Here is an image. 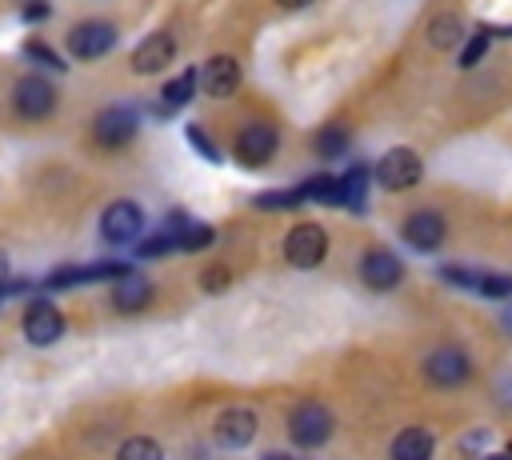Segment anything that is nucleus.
Segmentation results:
<instances>
[{"instance_id":"f257e3e1","label":"nucleus","mask_w":512,"mask_h":460,"mask_svg":"<svg viewBox=\"0 0 512 460\" xmlns=\"http://www.w3.org/2000/svg\"><path fill=\"white\" fill-rule=\"evenodd\" d=\"M288 436H292L300 448H320V444L332 436V412H328L320 400H300V404L288 412Z\"/></svg>"},{"instance_id":"f03ea898","label":"nucleus","mask_w":512,"mask_h":460,"mask_svg":"<svg viewBox=\"0 0 512 460\" xmlns=\"http://www.w3.org/2000/svg\"><path fill=\"white\" fill-rule=\"evenodd\" d=\"M232 148H236V160H240L244 168H264V164L276 156L280 136H276V128H272L268 120H252V124H244V128L236 132Z\"/></svg>"},{"instance_id":"7ed1b4c3","label":"nucleus","mask_w":512,"mask_h":460,"mask_svg":"<svg viewBox=\"0 0 512 460\" xmlns=\"http://www.w3.org/2000/svg\"><path fill=\"white\" fill-rule=\"evenodd\" d=\"M424 376H428V384H436V388H460V384L472 376V360H468V352H464L460 344H440L436 352H428Z\"/></svg>"},{"instance_id":"20e7f679","label":"nucleus","mask_w":512,"mask_h":460,"mask_svg":"<svg viewBox=\"0 0 512 460\" xmlns=\"http://www.w3.org/2000/svg\"><path fill=\"white\" fill-rule=\"evenodd\" d=\"M420 176H424V164H420V156L412 148H388L380 156V164H376V184L388 188V192H404Z\"/></svg>"},{"instance_id":"39448f33","label":"nucleus","mask_w":512,"mask_h":460,"mask_svg":"<svg viewBox=\"0 0 512 460\" xmlns=\"http://www.w3.org/2000/svg\"><path fill=\"white\" fill-rule=\"evenodd\" d=\"M328 256V232L320 224H296L284 236V260L292 268H316Z\"/></svg>"},{"instance_id":"423d86ee","label":"nucleus","mask_w":512,"mask_h":460,"mask_svg":"<svg viewBox=\"0 0 512 460\" xmlns=\"http://www.w3.org/2000/svg\"><path fill=\"white\" fill-rule=\"evenodd\" d=\"M144 232V212L136 200H112L100 216V236L108 244H132Z\"/></svg>"},{"instance_id":"0eeeda50","label":"nucleus","mask_w":512,"mask_h":460,"mask_svg":"<svg viewBox=\"0 0 512 460\" xmlns=\"http://www.w3.org/2000/svg\"><path fill=\"white\" fill-rule=\"evenodd\" d=\"M112 44H116V28L108 20H84L68 32V52L76 60H100L112 52Z\"/></svg>"},{"instance_id":"6e6552de","label":"nucleus","mask_w":512,"mask_h":460,"mask_svg":"<svg viewBox=\"0 0 512 460\" xmlns=\"http://www.w3.org/2000/svg\"><path fill=\"white\" fill-rule=\"evenodd\" d=\"M444 232H448V224H444V216H440L436 208L412 212V216L404 220V228H400L404 244L416 248V252H436V248L444 244Z\"/></svg>"},{"instance_id":"1a4fd4ad","label":"nucleus","mask_w":512,"mask_h":460,"mask_svg":"<svg viewBox=\"0 0 512 460\" xmlns=\"http://www.w3.org/2000/svg\"><path fill=\"white\" fill-rule=\"evenodd\" d=\"M12 104L24 120H44L56 108V84H48L44 76H24L12 92Z\"/></svg>"},{"instance_id":"9d476101","label":"nucleus","mask_w":512,"mask_h":460,"mask_svg":"<svg viewBox=\"0 0 512 460\" xmlns=\"http://www.w3.org/2000/svg\"><path fill=\"white\" fill-rule=\"evenodd\" d=\"M24 336H28V344H36V348L56 344V340L64 336V316H60V308L48 304V300H32L28 312H24Z\"/></svg>"},{"instance_id":"9b49d317","label":"nucleus","mask_w":512,"mask_h":460,"mask_svg":"<svg viewBox=\"0 0 512 460\" xmlns=\"http://www.w3.org/2000/svg\"><path fill=\"white\" fill-rule=\"evenodd\" d=\"M360 280L368 288H376V292H388V288H396L404 280V264L388 248H368L364 260H360Z\"/></svg>"},{"instance_id":"f8f14e48","label":"nucleus","mask_w":512,"mask_h":460,"mask_svg":"<svg viewBox=\"0 0 512 460\" xmlns=\"http://www.w3.org/2000/svg\"><path fill=\"white\" fill-rule=\"evenodd\" d=\"M92 136H96V144H104V148H120V144H128V140L136 136V112L124 108V104L104 108V112L92 120Z\"/></svg>"},{"instance_id":"ddd939ff","label":"nucleus","mask_w":512,"mask_h":460,"mask_svg":"<svg viewBox=\"0 0 512 460\" xmlns=\"http://www.w3.org/2000/svg\"><path fill=\"white\" fill-rule=\"evenodd\" d=\"M216 444L220 448H248L252 444V436H256V412L252 408H244V404H236V408H224L220 416H216Z\"/></svg>"},{"instance_id":"4468645a","label":"nucleus","mask_w":512,"mask_h":460,"mask_svg":"<svg viewBox=\"0 0 512 460\" xmlns=\"http://www.w3.org/2000/svg\"><path fill=\"white\" fill-rule=\"evenodd\" d=\"M172 56H176V40H172V32H152V36H144V40L136 44V52H132V68H136L140 76H152V72L168 68Z\"/></svg>"},{"instance_id":"2eb2a0df","label":"nucleus","mask_w":512,"mask_h":460,"mask_svg":"<svg viewBox=\"0 0 512 460\" xmlns=\"http://www.w3.org/2000/svg\"><path fill=\"white\" fill-rule=\"evenodd\" d=\"M200 88H204L208 96H216V100L232 96V92L240 88V64H236L232 56H212V60L200 68Z\"/></svg>"},{"instance_id":"dca6fc26","label":"nucleus","mask_w":512,"mask_h":460,"mask_svg":"<svg viewBox=\"0 0 512 460\" xmlns=\"http://www.w3.org/2000/svg\"><path fill=\"white\" fill-rule=\"evenodd\" d=\"M148 300H152V280L140 276V272L120 276L116 288H112V304H116L120 312H140V308H148Z\"/></svg>"},{"instance_id":"f3484780","label":"nucleus","mask_w":512,"mask_h":460,"mask_svg":"<svg viewBox=\"0 0 512 460\" xmlns=\"http://www.w3.org/2000/svg\"><path fill=\"white\" fill-rule=\"evenodd\" d=\"M432 432L428 428H404L392 440V460H432Z\"/></svg>"},{"instance_id":"a211bd4d","label":"nucleus","mask_w":512,"mask_h":460,"mask_svg":"<svg viewBox=\"0 0 512 460\" xmlns=\"http://www.w3.org/2000/svg\"><path fill=\"white\" fill-rule=\"evenodd\" d=\"M196 88H200V72L196 68H184L172 84H164V108H184Z\"/></svg>"},{"instance_id":"6ab92c4d","label":"nucleus","mask_w":512,"mask_h":460,"mask_svg":"<svg viewBox=\"0 0 512 460\" xmlns=\"http://www.w3.org/2000/svg\"><path fill=\"white\" fill-rule=\"evenodd\" d=\"M300 192H304V200L344 204V188H340V180H336V176H308V180L300 184Z\"/></svg>"},{"instance_id":"aec40b11","label":"nucleus","mask_w":512,"mask_h":460,"mask_svg":"<svg viewBox=\"0 0 512 460\" xmlns=\"http://www.w3.org/2000/svg\"><path fill=\"white\" fill-rule=\"evenodd\" d=\"M460 36H464L460 16H436V20L428 24V44H432V48H456Z\"/></svg>"},{"instance_id":"412c9836","label":"nucleus","mask_w":512,"mask_h":460,"mask_svg":"<svg viewBox=\"0 0 512 460\" xmlns=\"http://www.w3.org/2000/svg\"><path fill=\"white\" fill-rule=\"evenodd\" d=\"M212 240H216V232H212L208 224H200V220H188V224L176 232V248H180V252H204Z\"/></svg>"},{"instance_id":"4be33fe9","label":"nucleus","mask_w":512,"mask_h":460,"mask_svg":"<svg viewBox=\"0 0 512 460\" xmlns=\"http://www.w3.org/2000/svg\"><path fill=\"white\" fill-rule=\"evenodd\" d=\"M312 144H316L320 156H344V148H348V128H344V124H324V128L312 136Z\"/></svg>"},{"instance_id":"5701e85b","label":"nucleus","mask_w":512,"mask_h":460,"mask_svg":"<svg viewBox=\"0 0 512 460\" xmlns=\"http://www.w3.org/2000/svg\"><path fill=\"white\" fill-rule=\"evenodd\" d=\"M116 460H164V452H160V444L152 436H132V440L120 444Z\"/></svg>"},{"instance_id":"b1692460","label":"nucleus","mask_w":512,"mask_h":460,"mask_svg":"<svg viewBox=\"0 0 512 460\" xmlns=\"http://www.w3.org/2000/svg\"><path fill=\"white\" fill-rule=\"evenodd\" d=\"M340 188H344V204H348L352 212H364V188H368V172H364V168H352V172L340 180Z\"/></svg>"},{"instance_id":"393cba45","label":"nucleus","mask_w":512,"mask_h":460,"mask_svg":"<svg viewBox=\"0 0 512 460\" xmlns=\"http://www.w3.org/2000/svg\"><path fill=\"white\" fill-rule=\"evenodd\" d=\"M476 292L488 296V300H508V296H512V276H508V272H484Z\"/></svg>"},{"instance_id":"a878e982","label":"nucleus","mask_w":512,"mask_h":460,"mask_svg":"<svg viewBox=\"0 0 512 460\" xmlns=\"http://www.w3.org/2000/svg\"><path fill=\"white\" fill-rule=\"evenodd\" d=\"M296 204H304L300 188H280V192H260L256 196V208H296Z\"/></svg>"},{"instance_id":"bb28decb","label":"nucleus","mask_w":512,"mask_h":460,"mask_svg":"<svg viewBox=\"0 0 512 460\" xmlns=\"http://www.w3.org/2000/svg\"><path fill=\"white\" fill-rule=\"evenodd\" d=\"M24 52H28V60H36V64H48L52 72H64V60L44 44V40H28L24 44Z\"/></svg>"},{"instance_id":"cd10ccee","label":"nucleus","mask_w":512,"mask_h":460,"mask_svg":"<svg viewBox=\"0 0 512 460\" xmlns=\"http://www.w3.org/2000/svg\"><path fill=\"white\" fill-rule=\"evenodd\" d=\"M172 248H176V236H168L164 228H160V232H152L144 244H136V252H140V256H168Z\"/></svg>"},{"instance_id":"c85d7f7f","label":"nucleus","mask_w":512,"mask_h":460,"mask_svg":"<svg viewBox=\"0 0 512 460\" xmlns=\"http://www.w3.org/2000/svg\"><path fill=\"white\" fill-rule=\"evenodd\" d=\"M484 52H488V28H480V32H476V36L464 44V52H460V64H464V68H472V64H476Z\"/></svg>"},{"instance_id":"c756f323","label":"nucleus","mask_w":512,"mask_h":460,"mask_svg":"<svg viewBox=\"0 0 512 460\" xmlns=\"http://www.w3.org/2000/svg\"><path fill=\"white\" fill-rule=\"evenodd\" d=\"M188 140H192V148H196L204 160H212V164L220 160V152H216V144L204 136V128H188Z\"/></svg>"},{"instance_id":"7c9ffc66","label":"nucleus","mask_w":512,"mask_h":460,"mask_svg":"<svg viewBox=\"0 0 512 460\" xmlns=\"http://www.w3.org/2000/svg\"><path fill=\"white\" fill-rule=\"evenodd\" d=\"M200 284H204V292H224V288L232 284V272H228V268H208Z\"/></svg>"},{"instance_id":"2f4dec72","label":"nucleus","mask_w":512,"mask_h":460,"mask_svg":"<svg viewBox=\"0 0 512 460\" xmlns=\"http://www.w3.org/2000/svg\"><path fill=\"white\" fill-rule=\"evenodd\" d=\"M48 16V4L44 0H32V4H24V20H32V24H40Z\"/></svg>"},{"instance_id":"473e14b6","label":"nucleus","mask_w":512,"mask_h":460,"mask_svg":"<svg viewBox=\"0 0 512 460\" xmlns=\"http://www.w3.org/2000/svg\"><path fill=\"white\" fill-rule=\"evenodd\" d=\"M12 280H8V260H4V252H0V288H8Z\"/></svg>"},{"instance_id":"72a5a7b5","label":"nucleus","mask_w":512,"mask_h":460,"mask_svg":"<svg viewBox=\"0 0 512 460\" xmlns=\"http://www.w3.org/2000/svg\"><path fill=\"white\" fill-rule=\"evenodd\" d=\"M280 8H304V4H312V0H276Z\"/></svg>"},{"instance_id":"f704fd0d","label":"nucleus","mask_w":512,"mask_h":460,"mask_svg":"<svg viewBox=\"0 0 512 460\" xmlns=\"http://www.w3.org/2000/svg\"><path fill=\"white\" fill-rule=\"evenodd\" d=\"M264 460H296V456H284V452H268Z\"/></svg>"},{"instance_id":"c9c22d12","label":"nucleus","mask_w":512,"mask_h":460,"mask_svg":"<svg viewBox=\"0 0 512 460\" xmlns=\"http://www.w3.org/2000/svg\"><path fill=\"white\" fill-rule=\"evenodd\" d=\"M504 328H508V332H512V308H508V316H504Z\"/></svg>"}]
</instances>
